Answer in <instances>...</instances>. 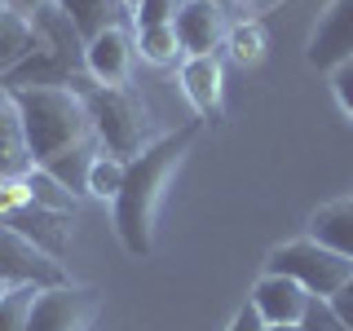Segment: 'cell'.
Here are the masks:
<instances>
[{
    "label": "cell",
    "mask_w": 353,
    "mask_h": 331,
    "mask_svg": "<svg viewBox=\"0 0 353 331\" xmlns=\"http://www.w3.org/2000/svg\"><path fill=\"white\" fill-rule=\"evenodd\" d=\"M305 58L318 71H336L340 62L353 58V0H331L323 9L314 36H309Z\"/></svg>",
    "instance_id": "cell-8"
},
{
    "label": "cell",
    "mask_w": 353,
    "mask_h": 331,
    "mask_svg": "<svg viewBox=\"0 0 353 331\" xmlns=\"http://www.w3.org/2000/svg\"><path fill=\"white\" fill-rule=\"evenodd\" d=\"M36 163H31V150H27V132H22L14 93L0 84V181H18Z\"/></svg>",
    "instance_id": "cell-13"
},
{
    "label": "cell",
    "mask_w": 353,
    "mask_h": 331,
    "mask_svg": "<svg viewBox=\"0 0 353 331\" xmlns=\"http://www.w3.org/2000/svg\"><path fill=\"white\" fill-rule=\"evenodd\" d=\"M0 283L5 287H58L66 283L62 265L0 221Z\"/></svg>",
    "instance_id": "cell-7"
},
{
    "label": "cell",
    "mask_w": 353,
    "mask_h": 331,
    "mask_svg": "<svg viewBox=\"0 0 353 331\" xmlns=\"http://www.w3.org/2000/svg\"><path fill=\"white\" fill-rule=\"evenodd\" d=\"M181 9H185V0H137L132 5V22H137V31L141 27H172Z\"/></svg>",
    "instance_id": "cell-22"
},
{
    "label": "cell",
    "mask_w": 353,
    "mask_h": 331,
    "mask_svg": "<svg viewBox=\"0 0 353 331\" xmlns=\"http://www.w3.org/2000/svg\"><path fill=\"white\" fill-rule=\"evenodd\" d=\"M97 314V292L80 283H58V287H40L36 305H31L27 331H88Z\"/></svg>",
    "instance_id": "cell-6"
},
{
    "label": "cell",
    "mask_w": 353,
    "mask_h": 331,
    "mask_svg": "<svg viewBox=\"0 0 353 331\" xmlns=\"http://www.w3.org/2000/svg\"><path fill=\"white\" fill-rule=\"evenodd\" d=\"M265 27L261 22H234V27L225 31V49H230V58H234L239 66H256L265 58Z\"/></svg>",
    "instance_id": "cell-18"
},
{
    "label": "cell",
    "mask_w": 353,
    "mask_h": 331,
    "mask_svg": "<svg viewBox=\"0 0 353 331\" xmlns=\"http://www.w3.org/2000/svg\"><path fill=\"white\" fill-rule=\"evenodd\" d=\"M265 274H283V279L301 283L309 296L331 301V296L353 279V261L340 257V252H331L327 243L305 234V239L279 243V248L270 252V261H265Z\"/></svg>",
    "instance_id": "cell-4"
},
{
    "label": "cell",
    "mask_w": 353,
    "mask_h": 331,
    "mask_svg": "<svg viewBox=\"0 0 353 331\" xmlns=\"http://www.w3.org/2000/svg\"><path fill=\"white\" fill-rule=\"evenodd\" d=\"M0 9H5V5H0Z\"/></svg>",
    "instance_id": "cell-32"
},
{
    "label": "cell",
    "mask_w": 353,
    "mask_h": 331,
    "mask_svg": "<svg viewBox=\"0 0 353 331\" xmlns=\"http://www.w3.org/2000/svg\"><path fill=\"white\" fill-rule=\"evenodd\" d=\"M230 331H265V323H261V314L252 305H243L234 314V323H230Z\"/></svg>",
    "instance_id": "cell-26"
},
{
    "label": "cell",
    "mask_w": 353,
    "mask_h": 331,
    "mask_svg": "<svg viewBox=\"0 0 353 331\" xmlns=\"http://www.w3.org/2000/svg\"><path fill=\"white\" fill-rule=\"evenodd\" d=\"M31 44H36V27H31V18L14 14V9H0V75H9L14 66L31 53Z\"/></svg>",
    "instance_id": "cell-16"
},
{
    "label": "cell",
    "mask_w": 353,
    "mask_h": 331,
    "mask_svg": "<svg viewBox=\"0 0 353 331\" xmlns=\"http://www.w3.org/2000/svg\"><path fill=\"white\" fill-rule=\"evenodd\" d=\"M5 292H9V287H5V283H0V296H5Z\"/></svg>",
    "instance_id": "cell-30"
},
{
    "label": "cell",
    "mask_w": 353,
    "mask_h": 331,
    "mask_svg": "<svg viewBox=\"0 0 353 331\" xmlns=\"http://www.w3.org/2000/svg\"><path fill=\"white\" fill-rule=\"evenodd\" d=\"M265 331H305L301 323H287V327H265Z\"/></svg>",
    "instance_id": "cell-28"
},
{
    "label": "cell",
    "mask_w": 353,
    "mask_h": 331,
    "mask_svg": "<svg viewBox=\"0 0 353 331\" xmlns=\"http://www.w3.org/2000/svg\"><path fill=\"white\" fill-rule=\"evenodd\" d=\"M309 301H314V296H309L301 283L283 279V274H265V279L252 287V296H248V305L261 314V323H265V327L301 323L305 309H309Z\"/></svg>",
    "instance_id": "cell-10"
},
{
    "label": "cell",
    "mask_w": 353,
    "mask_h": 331,
    "mask_svg": "<svg viewBox=\"0 0 353 331\" xmlns=\"http://www.w3.org/2000/svg\"><path fill=\"white\" fill-rule=\"evenodd\" d=\"M301 327H305V331H353V327L345 323V318H340V314H336V309H331L327 301H318V296L309 301L305 318H301Z\"/></svg>",
    "instance_id": "cell-23"
},
{
    "label": "cell",
    "mask_w": 353,
    "mask_h": 331,
    "mask_svg": "<svg viewBox=\"0 0 353 331\" xmlns=\"http://www.w3.org/2000/svg\"><path fill=\"white\" fill-rule=\"evenodd\" d=\"M0 221L14 225L22 239H31L40 252H49L53 261L66 257V243H71V225H66L62 212H49L31 199L27 181H0Z\"/></svg>",
    "instance_id": "cell-5"
},
{
    "label": "cell",
    "mask_w": 353,
    "mask_h": 331,
    "mask_svg": "<svg viewBox=\"0 0 353 331\" xmlns=\"http://www.w3.org/2000/svg\"><path fill=\"white\" fill-rule=\"evenodd\" d=\"M172 31H176V40H181L185 58H199V53H216L221 44H225L230 18H225V9L212 5V0H185V9L176 14Z\"/></svg>",
    "instance_id": "cell-9"
},
{
    "label": "cell",
    "mask_w": 353,
    "mask_h": 331,
    "mask_svg": "<svg viewBox=\"0 0 353 331\" xmlns=\"http://www.w3.org/2000/svg\"><path fill=\"white\" fill-rule=\"evenodd\" d=\"M124 168H128L124 159H115V154L97 150L93 168H88V194H93V199H110V203H115L119 185H124Z\"/></svg>",
    "instance_id": "cell-20"
},
{
    "label": "cell",
    "mask_w": 353,
    "mask_h": 331,
    "mask_svg": "<svg viewBox=\"0 0 353 331\" xmlns=\"http://www.w3.org/2000/svg\"><path fill=\"white\" fill-rule=\"evenodd\" d=\"M212 5H216V9H225V14H230V9H234L239 0H212Z\"/></svg>",
    "instance_id": "cell-29"
},
{
    "label": "cell",
    "mask_w": 353,
    "mask_h": 331,
    "mask_svg": "<svg viewBox=\"0 0 353 331\" xmlns=\"http://www.w3.org/2000/svg\"><path fill=\"white\" fill-rule=\"evenodd\" d=\"M53 5L75 22V31L84 36V44L93 36H102L106 27H115V18H119V0H53Z\"/></svg>",
    "instance_id": "cell-17"
},
{
    "label": "cell",
    "mask_w": 353,
    "mask_h": 331,
    "mask_svg": "<svg viewBox=\"0 0 353 331\" xmlns=\"http://www.w3.org/2000/svg\"><path fill=\"white\" fill-rule=\"evenodd\" d=\"M137 53H141V62L168 66V62L181 58V40H176L172 27H141L137 31Z\"/></svg>",
    "instance_id": "cell-19"
},
{
    "label": "cell",
    "mask_w": 353,
    "mask_h": 331,
    "mask_svg": "<svg viewBox=\"0 0 353 331\" xmlns=\"http://www.w3.org/2000/svg\"><path fill=\"white\" fill-rule=\"evenodd\" d=\"M97 150H102V146H97V137L93 141H80V146L53 154L49 163H40V172H49L53 181H58L62 190H71V194H88V168H93Z\"/></svg>",
    "instance_id": "cell-15"
},
{
    "label": "cell",
    "mask_w": 353,
    "mask_h": 331,
    "mask_svg": "<svg viewBox=\"0 0 353 331\" xmlns=\"http://www.w3.org/2000/svg\"><path fill=\"white\" fill-rule=\"evenodd\" d=\"M128 5H137V0H128Z\"/></svg>",
    "instance_id": "cell-31"
},
{
    "label": "cell",
    "mask_w": 353,
    "mask_h": 331,
    "mask_svg": "<svg viewBox=\"0 0 353 331\" xmlns=\"http://www.w3.org/2000/svg\"><path fill=\"white\" fill-rule=\"evenodd\" d=\"M84 106L93 119V137L97 146L115 159H137L150 146V128H146V110L128 93L124 84H93L84 88Z\"/></svg>",
    "instance_id": "cell-3"
},
{
    "label": "cell",
    "mask_w": 353,
    "mask_h": 331,
    "mask_svg": "<svg viewBox=\"0 0 353 331\" xmlns=\"http://www.w3.org/2000/svg\"><path fill=\"white\" fill-rule=\"evenodd\" d=\"M309 239L327 243L331 252H340V257L353 261V194L314 208V217H309Z\"/></svg>",
    "instance_id": "cell-14"
},
{
    "label": "cell",
    "mask_w": 353,
    "mask_h": 331,
    "mask_svg": "<svg viewBox=\"0 0 353 331\" xmlns=\"http://www.w3.org/2000/svg\"><path fill=\"white\" fill-rule=\"evenodd\" d=\"M203 132V119H190L185 128L176 132H163L154 137L137 159H128L124 168V185L115 194V234L124 243L128 257H150L154 248V217H159V203H163V190H168L176 163L190 154V146Z\"/></svg>",
    "instance_id": "cell-1"
},
{
    "label": "cell",
    "mask_w": 353,
    "mask_h": 331,
    "mask_svg": "<svg viewBox=\"0 0 353 331\" xmlns=\"http://www.w3.org/2000/svg\"><path fill=\"white\" fill-rule=\"evenodd\" d=\"M181 93L203 119H221L225 106V66L216 53H199V58L181 62Z\"/></svg>",
    "instance_id": "cell-11"
},
{
    "label": "cell",
    "mask_w": 353,
    "mask_h": 331,
    "mask_svg": "<svg viewBox=\"0 0 353 331\" xmlns=\"http://www.w3.org/2000/svg\"><path fill=\"white\" fill-rule=\"evenodd\" d=\"M5 5L14 9V14H22V18H31V14H36L40 5H49V0H5Z\"/></svg>",
    "instance_id": "cell-27"
},
{
    "label": "cell",
    "mask_w": 353,
    "mask_h": 331,
    "mask_svg": "<svg viewBox=\"0 0 353 331\" xmlns=\"http://www.w3.org/2000/svg\"><path fill=\"white\" fill-rule=\"evenodd\" d=\"M36 292L40 287H9V292L0 296V331H27Z\"/></svg>",
    "instance_id": "cell-21"
},
{
    "label": "cell",
    "mask_w": 353,
    "mask_h": 331,
    "mask_svg": "<svg viewBox=\"0 0 353 331\" xmlns=\"http://www.w3.org/2000/svg\"><path fill=\"white\" fill-rule=\"evenodd\" d=\"M327 305H331V309H336V314H340V318H345V323L353 327V279H349L345 287H340V292H336V296H331V301H327Z\"/></svg>",
    "instance_id": "cell-25"
},
{
    "label": "cell",
    "mask_w": 353,
    "mask_h": 331,
    "mask_svg": "<svg viewBox=\"0 0 353 331\" xmlns=\"http://www.w3.org/2000/svg\"><path fill=\"white\" fill-rule=\"evenodd\" d=\"M132 40H128V31L119 27H106L102 36H93L84 44V66H88V75H93V84H124L128 80V71H132Z\"/></svg>",
    "instance_id": "cell-12"
},
{
    "label": "cell",
    "mask_w": 353,
    "mask_h": 331,
    "mask_svg": "<svg viewBox=\"0 0 353 331\" xmlns=\"http://www.w3.org/2000/svg\"><path fill=\"white\" fill-rule=\"evenodd\" d=\"M9 93H14L36 168L49 163L53 154L80 146V141H93V119H88L84 93H75V88H9Z\"/></svg>",
    "instance_id": "cell-2"
},
{
    "label": "cell",
    "mask_w": 353,
    "mask_h": 331,
    "mask_svg": "<svg viewBox=\"0 0 353 331\" xmlns=\"http://www.w3.org/2000/svg\"><path fill=\"white\" fill-rule=\"evenodd\" d=\"M331 88H336V102L345 106V115L353 119V58L331 71Z\"/></svg>",
    "instance_id": "cell-24"
}]
</instances>
